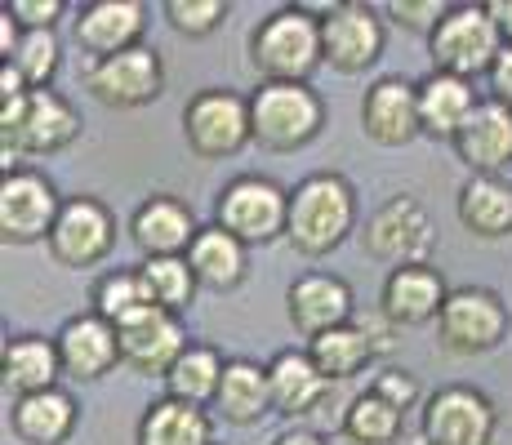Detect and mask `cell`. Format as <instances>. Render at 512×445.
Returning <instances> with one entry per match:
<instances>
[{"label": "cell", "instance_id": "1", "mask_svg": "<svg viewBox=\"0 0 512 445\" xmlns=\"http://www.w3.org/2000/svg\"><path fill=\"white\" fill-rule=\"evenodd\" d=\"M357 232V187L334 170H317L290 187L285 241L303 259H326Z\"/></svg>", "mask_w": 512, "mask_h": 445}, {"label": "cell", "instance_id": "2", "mask_svg": "<svg viewBox=\"0 0 512 445\" xmlns=\"http://www.w3.org/2000/svg\"><path fill=\"white\" fill-rule=\"evenodd\" d=\"M326 63L321 45V18H312L303 5H281L250 32V67L259 81H290L312 85V72Z\"/></svg>", "mask_w": 512, "mask_h": 445}, {"label": "cell", "instance_id": "3", "mask_svg": "<svg viewBox=\"0 0 512 445\" xmlns=\"http://www.w3.org/2000/svg\"><path fill=\"white\" fill-rule=\"evenodd\" d=\"M81 138V112L58 89H27L23 98L0 107V143L5 170H18L23 156H54Z\"/></svg>", "mask_w": 512, "mask_h": 445}, {"label": "cell", "instance_id": "4", "mask_svg": "<svg viewBox=\"0 0 512 445\" xmlns=\"http://www.w3.org/2000/svg\"><path fill=\"white\" fill-rule=\"evenodd\" d=\"M250 130L263 152H303L326 130V98L312 85L259 81L250 94Z\"/></svg>", "mask_w": 512, "mask_h": 445}, {"label": "cell", "instance_id": "5", "mask_svg": "<svg viewBox=\"0 0 512 445\" xmlns=\"http://www.w3.org/2000/svg\"><path fill=\"white\" fill-rule=\"evenodd\" d=\"M214 223L241 245H272L290 227V187L268 174H236L214 196Z\"/></svg>", "mask_w": 512, "mask_h": 445}, {"label": "cell", "instance_id": "6", "mask_svg": "<svg viewBox=\"0 0 512 445\" xmlns=\"http://www.w3.org/2000/svg\"><path fill=\"white\" fill-rule=\"evenodd\" d=\"M428 54H432V72H450L477 81L490 76L495 58L504 54V36H499L495 18L486 5H450L441 14V23L428 36Z\"/></svg>", "mask_w": 512, "mask_h": 445}, {"label": "cell", "instance_id": "7", "mask_svg": "<svg viewBox=\"0 0 512 445\" xmlns=\"http://www.w3.org/2000/svg\"><path fill=\"white\" fill-rule=\"evenodd\" d=\"M183 138L201 161H228L245 143H254L250 98L228 85L196 89L183 103Z\"/></svg>", "mask_w": 512, "mask_h": 445}, {"label": "cell", "instance_id": "8", "mask_svg": "<svg viewBox=\"0 0 512 445\" xmlns=\"http://www.w3.org/2000/svg\"><path fill=\"white\" fill-rule=\"evenodd\" d=\"M508 299L490 285H459L450 290L437 316V343L450 356H486L508 339Z\"/></svg>", "mask_w": 512, "mask_h": 445}, {"label": "cell", "instance_id": "9", "mask_svg": "<svg viewBox=\"0 0 512 445\" xmlns=\"http://www.w3.org/2000/svg\"><path fill=\"white\" fill-rule=\"evenodd\" d=\"M361 245L370 259L388 263V267H406V263H428L432 245H437V227H432L428 210L419 196L397 192L379 205V210L361 227Z\"/></svg>", "mask_w": 512, "mask_h": 445}, {"label": "cell", "instance_id": "10", "mask_svg": "<svg viewBox=\"0 0 512 445\" xmlns=\"http://www.w3.org/2000/svg\"><path fill=\"white\" fill-rule=\"evenodd\" d=\"M63 201L67 196H58L49 174L32 170V165L5 170L0 178V236H5V245L49 241L58 214H63Z\"/></svg>", "mask_w": 512, "mask_h": 445}, {"label": "cell", "instance_id": "11", "mask_svg": "<svg viewBox=\"0 0 512 445\" xmlns=\"http://www.w3.org/2000/svg\"><path fill=\"white\" fill-rule=\"evenodd\" d=\"M499 410L472 383H446L423 401V441L428 445H495Z\"/></svg>", "mask_w": 512, "mask_h": 445}, {"label": "cell", "instance_id": "12", "mask_svg": "<svg viewBox=\"0 0 512 445\" xmlns=\"http://www.w3.org/2000/svg\"><path fill=\"white\" fill-rule=\"evenodd\" d=\"M85 89H90L103 107L134 112V107H147L165 94V63H161V54L143 41V45L125 49V54L94 58L90 72H85Z\"/></svg>", "mask_w": 512, "mask_h": 445}, {"label": "cell", "instance_id": "13", "mask_svg": "<svg viewBox=\"0 0 512 445\" xmlns=\"http://www.w3.org/2000/svg\"><path fill=\"white\" fill-rule=\"evenodd\" d=\"M116 232L121 227H116V214L107 210V201H98V196H67L45 245L58 267L81 272V267H98L116 250Z\"/></svg>", "mask_w": 512, "mask_h": 445}, {"label": "cell", "instance_id": "14", "mask_svg": "<svg viewBox=\"0 0 512 445\" xmlns=\"http://www.w3.org/2000/svg\"><path fill=\"white\" fill-rule=\"evenodd\" d=\"M121 339V365L143 379H165L174 370V361L187 352V325L183 316L161 312V308H143L130 321L116 325Z\"/></svg>", "mask_w": 512, "mask_h": 445}, {"label": "cell", "instance_id": "15", "mask_svg": "<svg viewBox=\"0 0 512 445\" xmlns=\"http://www.w3.org/2000/svg\"><path fill=\"white\" fill-rule=\"evenodd\" d=\"M285 316H290L294 334L303 339H321V334L339 330V325L357 321V294L339 272H303L285 290Z\"/></svg>", "mask_w": 512, "mask_h": 445}, {"label": "cell", "instance_id": "16", "mask_svg": "<svg viewBox=\"0 0 512 445\" xmlns=\"http://www.w3.org/2000/svg\"><path fill=\"white\" fill-rule=\"evenodd\" d=\"M383 18L379 9L366 5V0H343L339 9L321 23V45H326V63L343 76H361L370 72L383 58Z\"/></svg>", "mask_w": 512, "mask_h": 445}, {"label": "cell", "instance_id": "17", "mask_svg": "<svg viewBox=\"0 0 512 445\" xmlns=\"http://www.w3.org/2000/svg\"><path fill=\"white\" fill-rule=\"evenodd\" d=\"M361 134L379 147H406L423 134L419 121V81L379 76L361 94Z\"/></svg>", "mask_w": 512, "mask_h": 445}, {"label": "cell", "instance_id": "18", "mask_svg": "<svg viewBox=\"0 0 512 445\" xmlns=\"http://www.w3.org/2000/svg\"><path fill=\"white\" fill-rule=\"evenodd\" d=\"M446 299H450V285H446V276H441V267L406 263L383 276L379 312H383V321L397 325V330H415V325L437 321Z\"/></svg>", "mask_w": 512, "mask_h": 445}, {"label": "cell", "instance_id": "19", "mask_svg": "<svg viewBox=\"0 0 512 445\" xmlns=\"http://www.w3.org/2000/svg\"><path fill=\"white\" fill-rule=\"evenodd\" d=\"M196 236H201V223L192 205L174 192H152L130 214V241L139 245L143 259H187Z\"/></svg>", "mask_w": 512, "mask_h": 445}, {"label": "cell", "instance_id": "20", "mask_svg": "<svg viewBox=\"0 0 512 445\" xmlns=\"http://www.w3.org/2000/svg\"><path fill=\"white\" fill-rule=\"evenodd\" d=\"M58 343V361H63V374L76 383H94L103 374H112L121 365V339H116V325L103 321L94 312L67 316L63 330L54 334Z\"/></svg>", "mask_w": 512, "mask_h": 445}, {"label": "cell", "instance_id": "21", "mask_svg": "<svg viewBox=\"0 0 512 445\" xmlns=\"http://www.w3.org/2000/svg\"><path fill=\"white\" fill-rule=\"evenodd\" d=\"M143 27H147L143 0H90L72 18L76 45L94 58H112V54L143 45Z\"/></svg>", "mask_w": 512, "mask_h": 445}, {"label": "cell", "instance_id": "22", "mask_svg": "<svg viewBox=\"0 0 512 445\" xmlns=\"http://www.w3.org/2000/svg\"><path fill=\"white\" fill-rule=\"evenodd\" d=\"M455 156L468 165V174H504L512 165V107L481 98V107L472 112V121L459 130Z\"/></svg>", "mask_w": 512, "mask_h": 445}, {"label": "cell", "instance_id": "23", "mask_svg": "<svg viewBox=\"0 0 512 445\" xmlns=\"http://www.w3.org/2000/svg\"><path fill=\"white\" fill-rule=\"evenodd\" d=\"M268 383H272V410L285 419H303V414L321 410L330 397V379L317 370L308 348H281L268 361Z\"/></svg>", "mask_w": 512, "mask_h": 445}, {"label": "cell", "instance_id": "24", "mask_svg": "<svg viewBox=\"0 0 512 445\" xmlns=\"http://www.w3.org/2000/svg\"><path fill=\"white\" fill-rule=\"evenodd\" d=\"M477 85L464 81V76H450V72H428L419 81V121L428 138H446L455 143L459 130L472 121V112L481 107Z\"/></svg>", "mask_w": 512, "mask_h": 445}, {"label": "cell", "instance_id": "25", "mask_svg": "<svg viewBox=\"0 0 512 445\" xmlns=\"http://www.w3.org/2000/svg\"><path fill=\"white\" fill-rule=\"evenodd\" d=\"M0 379H5L9 397H36V392L58 388L63 379V361H58V343L45 334H14L0 348Z\"/></svg>", "mask_w": 512, "mask_h": 445}, {"label": "cell", "instance_id": "26", "mask_svg": "<svg viewBox=\"0 0 512 445\" xmlns=\"http://www.w3.org/2000/svg\"><path fill=\"white\" fill-rule=\"evenodd\" d=\"M455 214L477 241H504L512 236V183L504 174H468L459 183Z\"/></svg>", "mask_w": 512, "mask_h": 445}, {"label": "cell", "instance_id": "27", "mask_svg": "<svg viewBox=\"0 0 512 445\" xmlns=\"http://www.w3.org/2000/svg\"><path fill=\"white\" fill-rule=\"evenodd\" d=\"M81 423V405L67 388L9 401V432L23 445H63Z\"/></svg>", "mask_w": 512, "mask_h": 445}, {"label": "cell", "instance_id": "28", "mask_svg": "<svg viewBox=\"0 0 512 445\" xmlns=\"http://www.w3.org/2000/svg\"><path fill=\"white\" fill-rule=\"evenodd\" d=\"M214 414L232 428H254L259 419H268L272 410V383H268V365L250 361V356H228L223 370L219 397H214Z\"/></svg>", "mask_w": 512, "mask_h": 445}, {"label": "cell", "instance_id": "29", "mask_svg": "<svg viewBox=\"0 0 512 445\" xmlns=\"http://www.w3.org/2000/svg\"><path fill=\"white\" fill-rule=\"evenodd\" d=\"M379 348L383 343H379V334H374V325L366 321V316H357V321H348V325H339V330L312 339L308 356L317 361V370L326 374L330 383H348L366 370L374 356H379Z\"/></svg>", "mask_w": 512, "mask_h": 445}, {"label": "cell", "instance_id": "30", "mask_svg": "<svg viewBox=\"0 0 512 445\" xmlns=\"http://www.w3.org/2000/svg\"><path fill=\"white\" fill-rule=\"evenodd\" d=\"M134 445H214V419L201 405L161 397L143 410Z\"/></svg>", "mask_w": 512, "mask_h": 445}, {"label": "cell", "instance_id": "31", "mask_svg": "<svg viewBox=\"0 0 512 445\" xmlns=\"http://www.w3.org/2000/svg\"><path fill=\"white\" fill-rule=\"evenodd\" d=\"M187 263H192L196 281H201L205 290L228 294L245 281V272H250V245H241L232 232H223L219 223H210V227H201V236L192 241Z\"/></svg>", "mask_w": 512, "mask_h": 445}, {"label": "cell", "instance_id": "32", "mask_svg": "<svg viewBox=\"0 0 512 445\" xmlns=\"http://www.w3.org/2000/svg\"><path fill=\"white\" fill-rule=\"evenodd\" d=\"M223 370H228V356L210 343H187V352L174 361V370L165 374V397L201 405V410H214V397H219Z\"/></svg>", "mask_w": 512, "mask_h": 445}, {"label": "cell", "instance_id": "33", "mask_svg": "<svg viewBox=\"0 0 512 445\" xmlns=\"http://www.w3.org/2000/svg\"><path fill=\"white\" fill-rule=\"evenodd\" d=\"M401 423H406V414L397 410V405H388L379 397V392H361V397H352V405L343 410V441L348 445H392L401 437Z\"/></svg>", "mask_w": 512, "mask_h": 445}, {"label": "cell", "instance_id": "34", "mask_svg": "<svg viewBox=\"0 0 512 445\" xmlns=\"http://www.w3.org/2000/svg\"><path fill=\"white\" fill-rule=\"evenodd\" d=\"M139 276H143L147 303L161 312H174V316H183L192 308L196 290H201V281H196V272L187 259H143Z\"/></svg>", "mask_w": 512, "mask_h": 445}, {"label": "cell", "instance_id": "35", "mask_svg": "<svg viewBox=\"0 0 512 445\" xmlns=\"http://www.w3.org/2000/svg\"><path fill=\"white\" fill-rule=\"evenodd\" d=\"M143 308H152V303H147L139 267H112V272L98 276L94 290H90V312L103 316V321H112V325L130 321V316L143 312Z\"/></svg>", "mask_w": 512, "mask_h": 445}, {"label": "cell", "instance_id": "36", "mask_svg": "<svg viewBox=\"0 0 512 445\" xmlns=\"http://www.w3.org/2000/svg\"><path fill=\"white\" fill-rule=\"evenodd\" d=\"M5 63L23 76L27 89H54V76L63 67V45L54 32H23V41Z\"/></svg>", "mask_w": 512, "mask_h": 445}, {"label": "cell", "instance_id": "37", "mask_svg": "<svg viewBox=\"0 0 512 445\" xmlns=\"http://www.w3.org/2000/svg\"><path fill=\"white\" fill-rule=\"evenodd\" d=\"M161 14L174 32L187 36V41H205V36H214L223 23H228L232 5L228 0H165Z\"/></svg>", "mask_w": 512, "mask_h": 445}, {"label": "cell", "instance_id": "38", "mask_svg": "<svg viewBox=\"0 0 512 445\" xmlns=\"http://www.w3.org/2000/svg\"><path fill=\"white\" fill-rule=\"evenodd\" d=\"M450 5H441V0H388V5H379V14H388L397 27H406V32H423L432 36V27L441 23V14H446Z\"/></svg>", "mask_w": 512, "mask_h": 445}, {"label": "cell", "instance_id": "39", "mask_svg": "<svg viewBox=\"0 0 512 445\" xmlns=\"http://www.w3.org/2000/svg\"><path fill=\"white\" fill-rule=\"evenodd\" d=\"M370 392H379L388 405H397L401 414L406 410H415L419 401H428L423 397V388H419V379L410 370H397V365H388V370H379L374 374V383H370Z\"/></svg>", "mask_w": 512, "mask_h": 445}, {"label": "cell", "instance_id": "40", "mask_svg": "<svg viewBox=\"0 0 512 445\" xmlns=\"http://www.w3.org/2000/svg\"><path fill=\"white\" fill-rule=\"evenodd\" d=\"M5 9L23 32H54V23L67 14L63 0H9Z\"/></svg>", "mask_w": 512, "mask_h": 445}, {"label": "cell", "instance_id": "41", "mask_svg": "<svg viewBox=\"0 0 512 445\" xmlns=\"http://www.w3.org/2000/svg\"><path fill=\"white\" fill-rule=\"evenodd\" d=\"M486 85H490V98H495V103H508L512 107V45H504V54L495 58Z\"/></svg>", "mask_w": 512, "mask_h": 445}, {"label": "cell", "instance_id": "42", "mask_svg": "<svg viewBox=\"0 0 512 445\" xmlns=\"http://www.w3.org/2000/svg\"><path fill=\"white\" fill-rule=\"evenodd\" d=\"M272 445H330L321 432H312V428H285L272 437Z\"/></svg>", "mask_w": 512, "mask_h": 445}, {"label": "cell", "instance_id": "43", "mask_svg": "<svg viewBox=\"0 0 512 445\" xmlns=\"http://www.w3.org/2000/svg\"><path fill=\"white\" fill-rule=\"evenodd\" d=\"M18 41H23V27L9 18V9H0V54L9 58V54L18 49Z\"/></svg>", "mask_w": 512, "mask_h": 445}, {"label": "cell", "instance_id": "44", "mask_svg": "<svg viewBox=\"0 0 512 445\" xmlns=\"http://www.w3.org/2000/svg\"><path fill=\"white\" fill-rule=\"evenodd\" d=\"M486 9H490V18H495L504 45H512V0H486Z\"/></svg>", "mask_w": 512, "mask_h": 445}]
</instances>
